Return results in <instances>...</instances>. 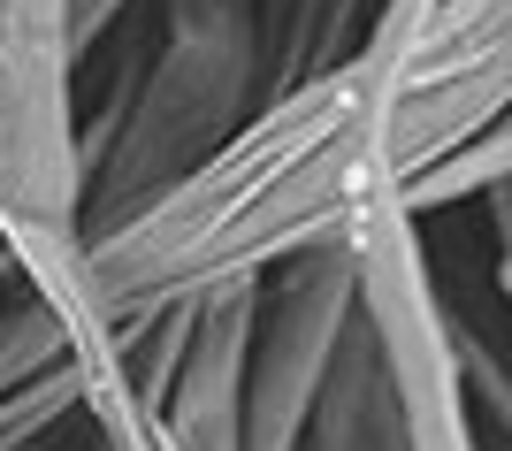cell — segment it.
Segmentation results:
<instances>
[{
	"label": "cell",
	"instance_id": "1",
	"mask_svg": "<svg viewBox=\"0 0 512 451\" xmlns=\"http://www.w3.org/2000/svg\"><path fill=\"white\" fill-rule=\"evenodd\" d=\"M398 199V169L383 153V115L367 62L321 69L276 92L207 169L92 230V283L107 322L138 337L161 314L207 306L222 291L268 283L276 268L329 245H352L367 207Z\"/></svg>",
	"mask_w": 512,
	"mask_h": 451
},
{
	"label": "cell",
	"instance_id": "2",
	"mask_svg": "<svg viewBox=\"0 0 512 451\" xmlns=\"http://www.w3.org/2000/svg\"><path fill=\"white\" fill-rule=\"evenodd\" d=\"M0 245L77 337L85 375H115L130 337L92 283V169L77 123V8L0 0Z\"/></svg>",
	"mask_w": 512,
	"mask_h": 451
},
{
	"label": "cell",
	"instance_id": "3",
	"mask_svg": "<svg viewBox=\"0 0 512 451\" xmlns=\"http://www.w3.org/2000/svg\"><path fill=\"white\" fill-rule=\"evenodd\" d=\"M276 100V31L268 0H161L146 77L123 130L92 153V230L207 169L237 130Z\"/></svg>",
	"mask_w": 512,
	"mask_h": 451
},
{
	"label": "cell",
	"instance_id": "4",
	"mask_svg": "<svg viewBox=\"0 0 512 451\" xmlns=\"http://www.w3.org/2000/svg\"><path fill=\"white\" fill-rule=\"evenodd\" d=\"M360 62L406 184L512 108V0H383Z\"/></svg>",
	"mask_w": 512,
	"mask_h": 451
},
{
	"label": "cell",
	"instance_id": "5",
	"mask_svg": "<svg viewBox=\"0 0 512 451\" xmlns=\"http://www.w3.org/2000/svg\"><path fill=\"white\" fill-rule=\"evenodd\" d=\"M421 215L398 199L367 207L352 230V268H360V322L383 352V375L398 390V413L413 429V451H482L467 398V360H459V314L436 291V268L421 253Z\"/></svg>",
	"mask_w": 512,
	"mask_h": 451
},
{
	"label": "cell",
	"instance_id": "6",
	"mask_svg": "<svg viewBox=\"0 0 512 451\" xmlns=\"http://www.w3.org/2000/svg\"><path fill=\"white\" fill-rule=\"evenodd\" d=\"M352 322H360L352 245L306 253L268 276L253 367H245V451H306L321 390H329V375L344 360Z\"/></svg>",
	"mask_w": 512,
	"mask_h": 451
},
{
	"label": "cell",
	"instance_id": "7",
	"mask_svg": "<svg viewBox=\"0 0 512 451\" xmlns=\"http://www.w3.org/2000/svg\"><path fill=\"white\" fill-rule=\"evenodd\" d=\"M260 299H268V283L192 306L184 360H176V383L161 398V421L184 451H245V367H253V337H260Z\"/></svg>",
	"mask_w": 512,
	"mask_h": 451
},
{
	"label": "cell",
	"instance_id": "8",
	"mask_svg": "<svg viewBox=\"0 0 512 451\" xmlns=\"http://www.w3.org/2000/svg\"><path fill=\"white\" fill-rule=\"evenodd\" d=\"M306 451H413V429L398 413V390L383 375V352H375L367 322H352V337H344V360L321 390Z\"/></svg>",
	"mask_w": 512,
	"mask_h": 451
},
{
	"label": "cell",
	"instance_id": "9",
	"mask_svg": "<svg viewBox=\"0 0 512 451\" xmlns=\"http://www.w3.org/2000/svg\"><path fill=\"white\" fill-rule=\"evenodd\" d=\"M497 184H512V108L497 115L490 130H474L459 153L428 161L421 176L398 184V207L406 215H428V207H459V199H490Z\"/></svg>",
	"mask_w": 512,
	"mask_h": 451
},
{
	"label": "cell",
	"instance_id": "10",
	"mask_svg": "<svg viewBox=\"0 0 512 451\" xmlns=\"http://www.w3.org/2000/svg\"><path fill=\"white\" fill-rule=\"evenodd\" d=\"M69 8H77V62H85V54L130 16V8H138V0H69Z\"/></svg>",
	"mask_w": 512,
	"mask_h": 451
},
{
	"label": "cell",
	"instance_id": "11",
	"mask_svg": "<svg viewBox=\"0 0 512 451\" xmlns=\"http://www.w3.org/2000/svg\"><path fill=\"white\" fill-rule=\"evenodd\" d=\"M482 207H490V237H497V291L512 306V184H497Z\"/></svg>",
	"mask_w": 512,
	"mask_h": 451
}]
</instances>
